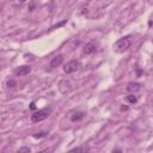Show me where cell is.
<instances>
[{"label": "cell", "mask_w": 153, "mask_h": 153, "mask_svg": "<svg viewBox=\"0 0 153 153\" xmlns=\"http://www.w3.org/2000/svg\"><path fill=\"white\" fill-rule=\"evenodd\" d=\"M130 47V41L128 37H122L118 41L115 42L114 44V50L117 53H123L126 50H128Z\"/></svg>", "instance_id": "6da1fadb"}, {"label": "cell", "mask_w": 153, "mask_h": 153, "mask_svg": "<svg viewBox=\"0 0 153 153\" xmlns=\"http://www.w3.org/2000/svg\"><path fill=\"white\" fill-rule=\"evenodd\" d=\"M50 113H52V108H45V109L37 110V111H35L31 115V121L35 122V123L41 122V121H44L45 118H48V116L50 115Z\"/></svg>", "instance_id": "7a4b0ae2"}, {"label": "cell", "mask_w": 153, "mask_h": 153, "mask_svg": "<svg viewBox=\"0 0 153 153\" xmlns=\"http://www.w3.org/2000/svg\"><path fill=\"white\" fill-rule=\"evenodd\" d=\"M80 62L78 60H71L68 61L67 64H65L64 66V72L67 73V74H71V73H74L76 71H79L80 69Z\"/></svg>", "instance_id": "3957f363"}, {"label": "cell", "mask_w": 153, "mask_h": 153, "mask_svg": "<svg viewBox=\"0 0 153 153\" xmlns=\"http://www.w3.org/2000/svg\"><path fill=\"white\" fill-rule=\"evenodd\" d=\"M57 89L61 93H67L72 90V83L67 79H62L57 83Z\"/></svg>", "instance_id": "277c9868"}, {"label": "cell", "mask_w": 153, "mask_h": 153, "mask_svg": "<svg viewBox=\"0 0 153 153\" xmlns=\"http://www.w3.org/2000/svg\"><path fill=\"white\" fill-rule=\"evenodd\" d=\"M31 72V67L28 66V65H24V66H19L14 69V74L18 75V76H23V75H26Z\"/></svg>", "instance_id": "5b68a950"}, {"label": "cell", "mask_w": 153, "mask_h": 153, "mask_svg": "<svg viewBox=\"0 0 153 153\" xmlns=\"http://www.w3.org/2000/svg\"><path fill=\"white\" fill-rule=\"evenodd\" d=\"M62 62H64V55H62V54H59V55H56V56H54V57L52 59V61H50V67H52V68H56V67H59V66L62 65Z\"/></svg>", "instance_id": "8992f818"}, {"label": "cell", "mask_w": 153, "mask_h": 153, "mask_svg": "<svg viewBox=\"0 0 153 153\" xmlns=\"http://www.w3.org/2000/svg\"><path fill=\"white\" fill-rule=\"evenodd\" d=\"M126 90H127V92H129V93H135V92H137V91L141 90V84L140 83H129L127 85Z\"/></svg>", "instance_id": "52a82bcc"}, {"label": "cell", "mask_w": 153, "mask_h": 153, "mask_svg": "<svg viewBox=\"0 0 153 153\" xmlns=\"http://www.w3.org/2000/svg\"><path fill=\"white\" fill-rule=\"evenodd\" d=\"M96 52V45L93 44V43H86L85 45H84V48H83V53L85 54V55H91V54H93Z\"/></svg>", "instance_id": "ba28073f"}, {"label": "cell", "mask_w": 153, "mask_h": 153, "mask_svg": "<svg viewBox=\"0 0 153 153\" xmlns=\"http://www.w3.org/2000/svg\"><path fill=\"white\" fill-rule=\"evenodd\" d=\"M84 117H85V113H83V111H76V113H74V114L71 116V121H72V122H78V121H81Z\"/></svg>", "instance_id": "9c48e42d"}, {"label": "cell", "mask_w": 153, "mask_h": 153, "mask_svg": "<svg viewBox=\"0 0 153 153\" xmlns=\"http://www.w3.org/2000/svg\"><path fill=\"white\" fill-rule=\"evenodd\" d=\"M126 102H128V103H130V104H135V103L137 102V97L134 96V93H133V95H129V96L126 97Z\"/></svg>", "instance_id": "30bf717a"}, {"label": "cell", "mask_w": 153, "mask_h": 153, "mask_svg": "<svg viewBox=\"0 0 153 153\" xmlns=\"http://www.w3.org/2000/svg\"><path fill=\"white\" fill-rule=\"evenodd\" d=\"M16 86H17V81L16 80H13V79L7 80V87L8 89H13V87H16Z\"/></svg>", "instance_id": "8fae6325"}, {"label": "cell", "mask_w": 153, "mask_h": 153, "mask_svg": "<svg viewBox=\"0 0 153 153\" xmlns=\"http://www.w3.org/2000/svg\"><path fill=\"white\" fill-rule=\"evenodd\" d=\"M33 136L35 137V139H41V137L47 136V133H45V132H40V133H35Z\"/></svg>", "instance_id": "7c38bea8"}, {"label": "cell", "mask_w": 153, "mask_h": 153, "mask_svg": "<svg viewBox=\"0 0 153 153\" xmlns=\"http://www.w3.org/2000/svg\"><path fill=\"white\" fill-rule=\"evenodd\" d=\"M86 151H87V148H85V147H76V148L72 149V152H86Z\"/></svg>", "instance_id": "4fadbf2b"}, {"label": "cell", "mask_w": 153, "mask_h": 153, "mask_svg": "<svg viewBox=\"0 0 153 153\" xmlns=\"http://www.w3.org/2000/svg\"><path fill=\"white\" fill-rule=\"evenodd\" d=\"M30 151H31V149H30L29 147H22V148H19V153H23V152H26V153H30Z\"/></svg>", "instance_id": "5bb4252c"}, {"label": "cell", "mask_w": 153, "mask_h": 153, "mask_svg": "<svg viewBox=\"0 0 153 153\" xmlns=\"http://www.w3.org/2000/svg\"><path fill=\"white\" fill-rule=\"evenodd\" d=\"M120 109H121V111H127V110H128V106H127V105H125V104H122Z\"/></svg>", "instance_id": "9a60e30c"}, {"label": "cell", "mask_w": 153, "mask_h": 153, "mask_svg": "<svg viewBox=\"0 0 153 153\" xmlns=\"http://www.w3.org/2000/svg\"><path fill=\"white\" fill-rule=\"evenodd\" d=\"M30 109H31V110H35V109H36V105H35L34 102H33L31 104H30Z\"/></svg>", "instance_id": "2e32d148"}, {"label": "cell", "mask_w": 153, "mask_h": 153, "mask_svg": "<svg viewBox=\"0 0 153 153\" xmlns=\"http://www.w3.org/2000/svg\"><path fill=\"white\" fill-rule=\"evenodd\" d=\"M25 1V0H19V3H24Z\"/></svg>", "instance_id": "e0dca14e"}]
</instances>
